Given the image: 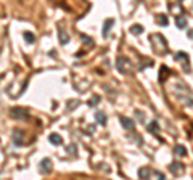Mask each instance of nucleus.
Wrapping results in <instances>:
<instances>
[{"label": "nucleus", "mask_w": 193, "mask_h": 180, "mask_svg": "<svg viewBox=\"0 0 193 180\" xmlns=\"http://www.w3.org/2000/svg\"><path fill=\"white\" fill-rule=\"evenodd\" d=\"M150 44H151V48L155 50L156 55L167 53V42H166L164 36H161V34H151L150 36Z\"/></svg>", "instance_id": "obj_1"}, {"label": "nucleus", "mask_w": 193, "mask_h": 180, "mask_svg": "<svg viewBox=\"0 0 193 180\" xmlns=\"http://www.w3.org/2000/svg\"><path fill=\"white\" fill-rule=\"evenodd\" d=\"M116 68L121 74H132L134 73V63L127 56H119L116 61Z\"/></svg>", "instance_id": "obj_2"}, {"label": "nucleus", "mask_w": 193, "mask_h": 180, "mask_svg": "<svg viewBox=\"0 0 193 180\" xmlns=\"http://www.w3.org/2000/svg\"><path fill=\"white\" fill-rule=\"evenodd\" d=\"M139 177L140 179H150V177H156V179H166V175L159 171H153L150 167H140L139 169Z\"/></svg>", "instance_id": "obj_3"}, {"label": "nucleus", "mask_w": 193, "mask_h": 180, "mask_svg": "<svg viewBox=\"0 0 193 180\" xmlns=\"http://www.w3.org/2000/svg\"><path fill=\"white\" fill-rule=\"evenodd\" d=\"M11 116L15 119H21V121H28L29 119V114H28V111L26 109H21V108H11Z\"/></svg>", "instance_id": "obj_4"}, {"label": "nucleus", "mask_w": 193, "mask_h": 180, "mask_svg": "<svg viewBox=\"0 0 193 180\" xmlns=\"http://www.w3.org/2000/svg\"><path fill=\"white\" fill-rule=\"evenodd\" d=\"M39 171H40V174H50V172H52V161H50L48 158L42 159V161H40V167H39Z\"/></svg>", "instance_id": "obj_5"}, {"label": "nucleus", "mask_w": 193, "mask_h": 180, "mask_svg": "<svg viewBox=\"0 0 193 180\" xmlns=\"http://www.w3.org/2000/svg\"><path fill=\"white\" fill-rule=\"evenodd\" d=\"M169 171L172 172L174 175H180V174H184L185 166L182 163H172L171 166H169Z\"/></svg>", "instance_id": "obj_6"}, {"label": "nucleus", "mask_w": 193, "mask_h": 180, "mask_svg": "<svg viewBox=\"0 0 193 180\" xmlns=\"http://www.w3.org/2000/svg\"><path fill=\"white\" fill-rule=\"evenodd\" d=\"M119 122L122 124V127L126 129V130H132L134 127H135V124H134V121L129 118H126V116H119Z\"/></svg>", "instance_id": "obj_7"}, {"label": "nucleus", "mask_w": 193, "mask_h": 180, "mask_svg": "<svg viewBox=\"0 0 193 180\" xmlns=\"http://www.w3.org/2000/svg\"><path fill=\"white\" fill-rule=\"evenodd\" d=\"M58 32H60V42H61L63 45L69 42V36H68L66 31L63 29V24H58Z\"/></svg>", "instance_id": "obj_8"}, {"label": "nucleus", "mask_w": 193, "mask_h": 180, "mask_svg": "<svg viewBox=\"0 0 193 180\" xmlns=\"http://www.w3.org/2000/svg\"><path fill=\"white\" fill-rule=\"evenodd\" d=\"M148 132H151L153 135H158V132H159V124H158V121H151V122L148 124Z\"/></svg>", "instance_id": "obj_9"}, {"label": "nucleus", "mask_w": 193, "mask_h": 180, "mask_svg": "<svg viewBox=\"0 0 193 180\" xmlns=\"http://www.w3.org/2000/svg\"><path fill=\"white\" fill-rule=\"evenodd\" d=\"M113 24H114V19H113V18H110V19L105 21V26H103V36H105V37H106V36H108V32L111 31Z\"/></svg>", "instance_id": "obj_10"}, {"label": "nucleus", "mask_w": 193, "mask_h": 180, "mask_svg": "<svg viewBox=\"0 0 193 180\" xmlns=\"http://www.w3.org/2000/svg\"><path fill=\"white\" fill-rule=\"evenodd\" d=\"M48 140H50V143L52 145H63V138L58 134H50Z\"/></svg>", "instance_id": "obj_11"}, {"label": "nucleus", "mask_w": 193, "mask_h": 180, "mask_svg": "<svg viewBox=\"0 0 193 180\" xmlns=\"http://www.w3.org/2000/svg\"><path fill=\"white\" fill-rule=\"evenodd\" d=\"M174 153H176L177 156H187V148H185L184 145H176V146H174Z\"/></svg>", "instance_id": "obj_12"}, {"label": "nucleus", "mask_w": 193, "mask_h": 180, "mask_svg": "<svg viewBox=\"0 0 193 180\" xmlns=\"http://www.w3.org/2000/svg\"><path fill=\"white\" fill-rule=\"evenodd\" d=\"M95 121H97L100 126H105V124H106V114H105V113H102V111H100V113H97V114H95Z\"/></svg>", "instance_id": "obj_13"}, {"label": "nucleus", "mask_w": 193, "mask_h": 180, "mask_svg": "<svg viewBox=\"0 0 193 180\" xmlns=\"http://www.w3.org/2000/svg\"><path fill=\"white\" fill-rule=\"evenodd\" d=\"M176 24H177V28H179V29H184L185 26H187V18H185V16H177Z\"/></svg>", "instance_id": "obj_14"}, {"label": "nucleus", "mask_w": 193, "mask_h": 180, "mask_svg": "<svg viewBox=\"0 0 193 180\" xmlns=\"http://www.w3.org/2000/svg\"><path fill=\"white\" fill-rule=\"evenodd\" d=\"M143 32V28L140 24H135V26H132L130 28V34H134V36H139V34Z\"/></svg>", "instance_id": "obj_15"}, {"label": "nucleus", "mask_w": 193, "mask_h": 180, "mask_svg": "<svg viewBox=\"0 0 193 180\" xmlns=\"http://www.w3.org/2000/svg\"><path fill=\"white\" fill-rule=\"evenodd\" d=\"M24 40L26 44H34L36 42V36L32 32H24Z\"/></svg>", "instance_id": "obj_16"}, {"label": "nucleus", "mask_w": 193, "mask_h": 180, "mask_svg": "<svg viewBox=\"0 0 193 180\" xmlns=\"http://www.w3.org/2000/svg\"><path fill=\"white\" fill-rule=\"evenodd\" d=\"M100 103V95H93L90 100H89V106H95Z\"/></svg>", "instance_id": "obj_17"}, {"label": "nucleus", "mask_w": 193, "mask_h": 180, "mask_svg": "<svg viewBox=\"0 0 193 180\" xmlns=\"http://www.w3.org/2000/svg\"><path fill=\"white\" fill-rule=\"evenodd\" d=\"M158 23H159L161 26H167V18H166V15H161V16H158Z\"/></svg>", "instance_id": "obj_18"}, {"label": "nucleus", "mask_w": 193, "mask_h": 180, "mask_svg": "<svg viewBox=\"0 0 193 180\" xmlns=\"http://www.w3.org/2000/svg\"><path fill=\"white\" fill-rule=\"evenodd\" d=\"M135 114H137V118H139V121H143V113H142V111H135Z\"/></svg>", "instance_id": "obj_19"}, {"label": "nucleus", "mask_w": 193, "mask_h": 180, "mask_svg": "<svg viewBox=\"0 0 193 180\" xmlns=\"http://www.w3.org/2000/svg\"><path fill=\"white\" fill-rule=\"evenodd\" d=\"M180 2H182V0H180Z\"/></svg>", "instance_id": "obj_20"}]
</instances>
